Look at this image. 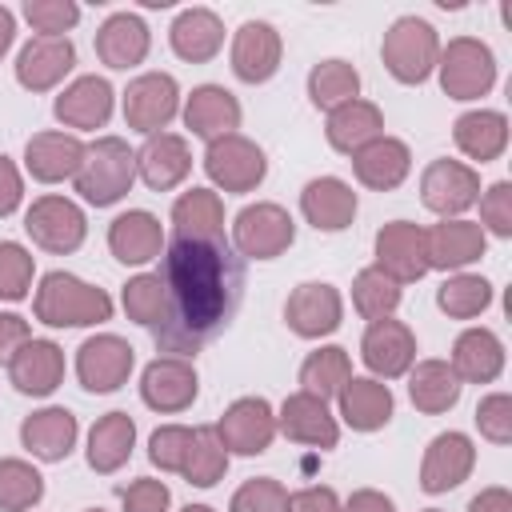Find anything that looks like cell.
I'll use <instances>...</instances> for the list:
<instances>
[{
	"mask_svg": "<svg viewBox=\"0 0 512 512\" xmlns=\"http://www.w3.org/2000/svg\"><path fill=\"white\" fill-rule=\"evenodd\" d=\"M156 276L164 284V316L152 340L180 360L212 344L244 300V260L228 240H172Z\"/></svg>",
	"mask_w": 512,
	"mask_h": 512,
	"instance_id": "6da1fadb",
	"label": "cell"
},
{
	"mask_svg": "<svg viewBox=\"0 0 512 512\" xmlns=\"http://www.w3.org/2000/svg\"><path fill=\"white\" fill-rule=\"evenodd\" d=\"M36 320L48 328H88L112 320V296L96 284H84L72 272H48L36 288Z\"/></svg>",
	"mask_w": 512,
	"mask_h": 512,
	"instance_id": "7a4b0ae2",
	"label": "cell"
},
{
	"mask_svg": "<svg viewBox=\"0 0 512 512\" xmlns=\"http://www.w3.org/2000/svg\"><path fill=\"white\" fill-rule=\"evenodd\" d=\"M72 180H76L80 200L108 208L128 196V188L136 180V152L120 136H100V140L84 144V160Z\"/></svg>",
	"mask_w": 512,
	"mask_h": 512,
	"instance_id": "3957f363",
	"label": "cell"
},
{
	"mask_svg": "<svg viewBox=\"0 0 512 512\" xmlns=\"http://www.w3.org/2000/svg\"><path fill=\"white\" fill-rule=\"evenodd\" d=\"M380 60L384 68L400 80V84H424L436 72L440 60V36L428 20L420 16H400L388 24L384 44H380Z\"/></svg>",
	"mask_w": 512,
	"mask_h": 512,
	"instance_id": "277c9868",
	"label": "cell"
},
{
	"mask_svg": "<svg viewBox=\"0 0 512 512\" xmlns=\"http://www.w3.org/2000/svg\"><path fill=\"white\" fill-rule=\"evenodd\" d=\"M436 72H440L444 96H452V100H480L496 84V56H492V48L484 40L456 36V40H448V48H440Z\"/></svg>",
	"mask_w": 512,
	"mask_h": 512,
	"instance_id": "5b68a950",
	"label": "cell"
},
{
	"mask_svg": "<svg viewBox=\"0 0 512 512\" xmlns=\"http://www.w3.org/2000/svg\"><path fill=\"white\" fill-rule=\"evenodd\" d=\"M296 240V220L288 216V208L260 200L236 212L232 220V248L240 260H276L280 252H288Z\"/></svg>",
	"mask_w": 512,
	"mask_h": 512,
	"instance_id": "8992f818",
	"label": "cell"
},
{
	"mask_svg": "<svg viewBox=\"0 0 512 512\" xmlns=\"http://www.w3.org/2000/svg\"><path fill=\"white\" fill-rule=\"evenodd\" d=\"M24 232L32 236V244H40L44 252L68 256L84 244L88 236V220L84 208L68 196H40L32 200V208L24 212Z\"/></svg>",
	"mask_w": 512,
	"mask_h": 512,
	"instance_id": "52a82bcc",
	"label": "cell"
},
{
	"mask_svg": "<svg viewBox=\"0 0 512 512\" xmlns=\"http://www.w3.org/2000/svg\"><path fill=\"white\" fill-rule=\"evenodd\" d=\"M420 200L440 220H460L480 200V172L464 160H432L420 176Z\"/></svg>",
	"mask_w": 512,
	"mask_h": 512,
	"instance_id": "ba28073f",
	"label": "cell"
},
{
	"mask_svg": "<svg viewBox=\"0 0 512 512\" xmlns=\"http://www.w3.org/2000/svg\"><path fill=\"white\" fill-rule=\"evenodd\" d=\"M204 172H208V180H212L216 188H224V192H252V188L264 180L268 160H264V152H260L256 140L232 132V136H220V140L208 144V152H204Z\"/></svg>",
	"mask_w": 512,
	"mask_h": 512,
	"instance_id": "9c48e42d",
	"label": "cell"
},
{
	"mask_svg": "<svg viewBox=\"0 0 512 512\" xmlns=\"http://www.w3.org/2000/svg\"><path fill=\"white\" fill-rule=\"evenodd\" d=\"M180 112V88L168 72H144L124 88V124L132 132H160Z\"/></svg>",
	"mask_w": 512,
	"mask_h": 512,
	"instance_id": "30bf717a",
	"label": "cell"
},
{
	"mask_svg": "<svg viewBox=\"0 0 512 512\" xmlns=\"http://www.w3.org/2000/svg\"><path fill=\"white\" fill-rule=\"evenodd\" d=\"M132 364H136V348L112 332L88 336L76 348V376L88 392H116L120 384H128Z\"/></svg>",
	"mask_w": 512,
	"mask_h": 512,
	"instance_id": "8fae6325",
	"label": "cell"
},
{
	"mask_svg": "<svg viewBox=\"0 0 512 512\" xmlns=\"http://www.w3.org/2000/svg\"><path fill=\"white\" fill-rule=\"evenodd\" d=\"M216 436L236 456H260L276 436V412L264 396H240L216 420Z\"/></svg>",
	"mask_w": 512,
	"mask_h": 512,
	"instance_id": "7c38bea8",
	"label": "cell"
},
{
	"mask_svg": "<svg viewBox=\"0 0 512 512\" xmlns=\"http://www.w3.org/2000/svg\"><path fill=\"white\" fill-rule=\"evenodd\" d=\"M388 280L412 284L428 272V248H424V228L412 220H392L376 232V264Z\"/></svg>",
	"mask_w": 512,
	"mask_h": 512,
	"instance_id": "4fadbf2b",
	"label": "cell"
},
{
	"mask_svg": "<svg viewBox=\"0 0 512 512\" xmlns=\"http://www.w3.org/2000/svg\"><path fill=\"white\" fill-rule=\"evenodd\" d=\"M284 320L296 336L304 340H320V336H332L344 320V300L332 284L324 280H308V284H296L288 304H284Z\"/></svg>",
	"mask_w": 512,
	"mask_h": 512,
	"instance_id": "5bb4252c",
	"label": "cell"
},
{
	"mask_svg": "<svg viewBox=\"0 0 512 512\" xmlns=\"http://www.w3.org/2000/svg\"><path fill=\"white\" fill-rule=\"evenodd\" d=\"M360 360L376 380H396L416 364V336L400 320H372L360 340Z\"/></svg>",
	"mask_w": 512,
	"mask_h": 512,
	"instance_id": "9a60e30c",
	"label": "cell"
},
{
	"mask_svg": "<svg viewBox=\"0 0 512 512\" xmlns=\"http://www.w3.org/2000/svg\"><path fill=\"white\" fill-rule=\"evenodd\" d=\"M196 392H200L196 368L180 356H156L140 372V400L152 412H184V408H192Z\"/></svg>",
	"mask_w": 512,
	"mask_h": 512,
	"instance_id": "2e32d148",
	"label": "cell"
},
{
	"mask_svg": "<svg viewBox=\"0 0 512 512\" xmlns=\"http://www.w3.org/2000/svg\"><path fill=\"white\" fill-rule=\"evenodd\" d=\"M280 32L268 20H244L232 36V72L244 84H264L280 68Z\"/></svg>",
	"mask_w": 512,
	"mask_h": 512,
	"instance_id": "e0dca14e",
	"label": "cell"
},
{
	"mask_svg": "<svg viewBox=\"0 0 512 512\" xmlns=\"http://www.w3.org/2000/svg\"><path fill=\"white\" fill-rule=\"evenodd\" d=\"M76 64V48L68 36H32L16 56V80L28 92L56 88Z\"/></svg>",
	"mask_w": 512,
	"mask_h": 512,
	"instance_id": "ac0fdd59",
	"label": "cell"
},
{
	"mask_svg": "<svg viewBox=\"0 0 512 512\" xmlns=\"http://www.w3.org/2000/svg\"><path fill=\"white\" fill-rule=\"evenodd\" d=\"M424 248H428V268L460 272L484 256L488 236L476 220H440L424 232Z\"/></svg>",
	"mask_w": 512,
	"mask_h": 512,
	"instance_id": "d6986e66",
	"label": "cell"
},
{
	"mask_svg": "<svg viewBox=\"0 0 512 512\" xmlns=\"http://www.w3.org/2000/svg\"><path fill=\"white\" fill-rule=\"evenodd\" d=\"M8 380L24 396H52L64 380V348L56 340H24L8 360Z\"/></svg>",
	"mask_w": 512,
	"mask_h": 512,
	"instance_id": "ffe728a7",
	"label": "cell"
},
{
	"mask_svg": "<svg viewBox=\"0 0 512 512\" xmlns=\"http://www.w3.org/2000/svg\"><path fill=\"white\" fill-rule=\"evenodd\" d=\"M276 428L292 440V444H308V448H336L340 440V424L328 412V400L308 396V392H292L280 404Z\"/></svg>",
	"mask_w": 512,
	"mask_h": 512,
	"instance_id": "44dd1931",
	"label": "cell"
},
{
	"mask_svg": "<svg viewBox=\"0 0 512 512\" xmlns=\"http://www.w3.org/2000/svg\"><path fill=\"white\" fill-rule=\"evenodd\" d=\"M472 464H476V448L464 432H440L432 436L428 452H424V464H420V488L424 492H448L456 484H464L472 476Z\"/></svg>",
	"mask_w": 512,
	"mask_h": 512,
	"instance_id": "7402d4cb",
	"label": "cell"
},
{
	"mask_svg": "<svg viewBox=\"0 0 512 512\" xmlns=\"http://www.w3.org/2000/svg\"><path fill=\"white\" fill-rule=\"evenodd\" d=\"M136 172L152 192L176 188L192 172V148L176 132H152L136 152Z\"/></svg>",
	"mask_w": 512,
	"mask_h": 512,
	"instance_id": "603a6c76",
	"label": "cell"
},
{
	"mask_svg": "<svg viewBox=\"0 0 512 512\" xmlns=\"http://www.w3.org/2000/svg\"><path fill=\"white\" fill-rule=\"evenodd\" d=\"M112 84L104 76H76L52 104L56 120L64 128H80V132H92V128H104L108 116H112Z\"/></svg>",
	"mask_w": 512,
	"mask_h": 512,
	"instance_id": "cb8c5ba5",
	"label": "cell"
},
{
	"mask_svg": "<svg viewBox=\"0 0 512 512\" xmlns=\"http://www.w3.org/2000/svg\"><path fill=\"white\" fill-rule=\"evenodd\" d=\"M184 124L200 140H220L240 128V100L220 84H200L184 100Z\"/></svg>",
	"mask_w": 512,
	"mask_h": 512,
	"instance_id": "d4e9b609",
	"label": "cell"
},
{
	"mask_svg": "<svg viewBox=\"0 0 512 512\" xmlns=\"http://www.w3.org/2000/svg\"><path fill=\"white\" fill-rule=\"evenodd\" d=\"M352 172L364 188L372 192H392L404 184V176L412 172V152L404 140L396 136H376L368 140L360 152H352Z\"/></svg>",
	"mask_w": 512,
	"mask_h": 512,
	"instance_id": "484cf974",
	"label": "cell"
},
{
	"mask_svg": "<svg viewBox=\"0 0 512 512\" xmlns=\"http://www.w3.org/2000/svg\"><path fill=\"white\" fill-rule=\"evenodd\" d=\"M300 212L316 232H344L356 220V192L340 176H316L300 192Z\"/></svg>",
	"mask_w": 512,
	"mask_h": 512,
	"instance_id": "4316f807",
	"label": "cell"
},
{
	"mask_svg": "<svg viewBox=\"0 0 512 512\" xmlns=\"http://www.w3.org/2000/svg\"><path fill=\"white\" fill-rule=\"evenodd\" d=\"M148 48H152L148 24H144L136 12H112V16L96 28V56H100V64H108V68H116V72L144 64Z\"/></svg>",
	"mask_w": 512,
	"mask_h": 512,
	"instance_id": "83f0119b",
	"label": "cell"
},
{
	"mask_svg": "<svg viewBox=\"0 0 512 512\" xmlns=\"http://www.w3.org/2000/svg\"><path fill=\"white\" fill-rule=\"evenodd\" d=\"M80 160H84V144L72 132H36L24 144V168L40 184L72 180L80 172Z\"/></svg>",
	"mask_w": 512,
	"mask_h": 512,
	"instance_id": "f1b7e54d",
	"label": "cell"
},
{
	"mask_svg": "<svg viewBox=\"0 0 512 512\" xmlns=\"http://www.w3.org/2000/svg\"><path fill=\"white\" fill-rule=\"evenodd\" d=\"M108 248L120 264H148L164 252V228L152 212L128 208L108 224Z\"/></svg>",
	"mask_w": 512,
	"mask_h": 512,
	"instance_id": "f546056e",
	"label": "cell"
},
{
	"mask_svg": "<svg viewBox=\"0 0 512 512\" xmlns=\"http://www.w3.org/2000/svg\"><path fill=\"white\" fill-rule=\"evenodd\" d=\"M448 364L460 384H492L504 372V344L492 328H464L452 344Z\"/></svg>",
	"mask_w": 512,
	"mask_h": 512,
	"instance_id": "4dcf8cb0",
	"label": "cell"
},
{
	"mask_svg": "<svg viewBox=\"0 0 512 512\" xmlns=\"http://www.w3.org/2000/svg\"><path fill=\"white\" fill-rule=\"evenodd\" d=\"M336 400H340V416H344V424L352 432H376V428H384L392 420V408H396L388 384L376 380V376H348V384L340 388Z\"/></svg>",
	"mask_w": 512,
	"mask_h": 512,
	"instance_id": "1f68e13d",
	"label": "cell"
},
{
	"mask_svg": "<svg viewBox=\"0 0 512 512\" xmlns=\"http://www.w3.org/2000/svg\"><path fill=\"white\" fill-rule=\"evenodd\" d=\"M76 436H80V424L68 408H40L32 416H24L20 424V444L36 456V460H64L72 448H76Z\"/></svg>",
	"mask_w": 512,
	"mask_h": 512,
	"instance_id": "d6a6232c",
	"label": "cell"
},
{
	"mask_svg": "<svg viewBox=\"0 0 512 512\" xmlns=\"http://www.w3.org/2000/svg\"><path fill=\"white\" fill-rule=\"evenodd\" d=\"M168 44L180 60L208 64L224 48V24L212 8H184L168 28Z\"/></svg>",
	"mask_w": 512,
	"mask_h": 512,
	"instance_id": "836d02e7",
	"label": "cell"
},
{
	"mask_svg": "<svg viewBox=\"0 0 512 512\" xmlns=\"http://www.w3.org/2000/svg\"><path fill=\"white\" fill-rule=\"evenodd\" d=\"M452 140L468 160L488 164V160L504 156V148H508V116L496 108H472V112L456 116Z\"/></svg>",
	"mask_w": 512,
	"mask_h": 512,
	"instance_id": "e575fe53",
	"label": "cell"
},
{
	"mask_svg": "<svg viewBox=\"0 0 512 512\" xmlns=\"http://www.w3.org/2000/svg\"><path fill=\"white\" fill-rule=\"evenodd\" d=\"M324 136H328V144H332L336 152L352 156V152H360L368 140L384 136V112H380L372 100H360V96H356V100H348V104H340V108L328 112Z\"/></svg>",
	"mask_w": 512,
	"mask_h": 512,
	"instance_id": "d590c367",
	"label": "cell"
},
{
	"mask_svg": "<svg viewBox=\"0 0 512 512\" xmlns=\"http://www.w3.org/2000/svg\"><path fill=\"white\" fill-rule=\"evenodd\" d=\"M132 444H136V420L128 412H104L88 432V468L104 476L124 468Z\"/></svg>",
	"mask_w": 512,
	"mask_h": 512,
	"instance_id": "8d00e7d4",
	"label": "cell"
},
{
	"mask_svg": "<svg viewBox=\"0 0 512 512\" xmlns=\"http://www.w3.org/2000/svg\"><path fill=\"white\" fill-rule=\"evenodd\" d=\"M176 240H224V204L212 188H188L172 204Z\"/></svg>",
	"mask_w": 512,
	"mask_h": 512,
	"instance_id": "74e56055",
	"label": "cell"
},
{
	"mask_svg": "<svg viewBox=\"0 0 512 512\" xmlns=\"http://www.w3.org/2000/svg\"><path fill=\"white\" fill-rule=\"evenodd\" d=\"M460 380L452 372L448 360H416L408 368V400L424 412V416H440L460 400Z\"/></svg>",
	"mask_w": 512,
	"mask_h": 512,
	"instance_id": "f35d334b",
	"label": "cell"
},
{
	"mask_svg": "<svg viewBox=\"0 0 512 512\" xmlns=\"http://www.w3.org/2000/svg\"><path fill=\"white\" fill-rule=\"evenodd\" d=\"M348 376H352L348 352L340 344H328V348L308 352V360L300 364V384H304L300 392L320 396V400H332V396H340V388L348 384Z\"/></svg>",
	"mask_w": 512,
	"mask_h": 512,
	"instance_id": "ab89813d",
	"label": "cell"
},
{
	"mask_svg": "<svg viewBox=\"0 0 512 512\" xmlns=\"http://www.w3.org/2000/svg\"><path fill=\"white\" fill-rule=\"evenodd\" d=\"M224 472H228V448L220 444L216 424L192 428V448H188V456H184L180 476H184L188 484H196V488H212L216 480H224Z\"/></svg>",
	"mask_w": 512,
	"mask_h": 512,
	"instance_id": "60d3db41",
	"label": "cell"
},
{
	"mask_svg": "<svg viewBox=\"0 0 512 512\" xmlns=\"http://www.w3.org/2000/svg\"><path fill=\"white\" fill-rule=\"evenodd\" d=\"M360 96V72L348 64V60H320L312 72H308V100L324 112L348 104Z\"/></svg>",
	"mask_w": 512,
	"mask_h": 512,
	"instance_id": "b9f144b4",
	"label": "cell"
},
{
	"mask_svg": "<svg viewBox=\"0 0 512 512\" xmlns=\"http://www.w3.org/2000/svg\"><path fill=\"white\" fill-rule=\"evenodd\" d=\"M436 304L452 320H472L492 304V284L476 272H456L436 288Z\"/></svg>",
	"mask_w": 512,
	"mask_h": 512,
	"instance_id": "7bdbcfd3",
	"label": "cell"
},
{
	"mask_svg": "<svg viewBox=\"0 0 512 512\" xmlns=\"http://www.w3.org/2000/svg\"><path fill=\"white\" fill-rule=\"evenodd\" d=\"M44 500V476L28 460H0V512H28Z\"/></svg>",
	"mask_w": 512,
	"mask_h": 512,
	"instance_id": "ee69618b",
	"label": "cell"
},
{
	"mask_svg": "<svg viewBox=\"0 0 512 512\" xmlns=\"http://www.w3.org/2000/svg\"><path fill=\"white\" fill-rule=\"evenodd\" d=\"M352 304L364 320H388L400 308V284L388 280L380 268H360L352 280Z\"/></svg>",
	"mask_w": 512,
	"mask_h": 512,
	"instance_id": "f6af8a7d",
	"label": "cell"
},
{
	"mask_svg": "<svg viewBox=\"0 0 512 512\" xmlns=\"http://www.w3.org/2000/svg\"><path fill=\"white\" fill-rule=\"evenodd\" d=\"M120 300H124L128 320H136V324H144V328H156L160 316H164V284H160L156 272H140V276H132V280L124 284Z\"/></svg>",
	"mask_w": 512,
	"mask_h": 512,
	"instance_id": "bcb514c9",
	"label": "cell"
},
{
	"mask_svg": "<svg viewBox=\"0 0 512 512\" xmlns=\"http://www.w3.org/2000/svg\"><path fill=\"white\" fill-rule=\"evenodd\" d=\"M32 252L16 240H0V300H24L32 288Z\"/></svg>",
	"mask_w": 512,
	"mask_h": 512,
	"instance_id": "7dc6e473",
	"label": "cell"
},
{
	"mask_svg": "<svg viewBox=\"0 0 512 512\" xmlns=\"http://www.w3.org/2000/svg\"><path fill=\"white\" fill-rule=\"evenodd\" d=\"M228 512H288V488L280 480H272V476L244 480L232 492Z\"/></svg>",
	"mask_w": 512,
	"mask_h": 512,
	"instance_id": "c3c4849f",
	"label": "cell"
},
{
	"mask_svg": "<svg viewBox=\"0 0 512 512\" xmlns=\"http://www.w3.org/2000/svg\"><path fill=\"white\" fill-rule=\"evenodd\" d=\"M24 20L40 36H64L80 20V4L72 0H24Z\"/></svg>",
	"mask_w": 512,
	"mask_h": 512,
	"instance_id": "681fc988",
	"label": "cell"
},
{
	"mask_svg": "<svg viewBox=\"0 0 512 512\" xmlns=\"http://www.w3.org/2000/svg\"><path fill=\"white\" fill-rule=\"evenodd\" d=\"M188 448H192V428H184V424H164V428H156L152 440H148V460H152L160 472H180Z\"/></svg>",
	"mask_w": 512,
	"mask_h": 512,
	"instance_id": "f907efd6",
	"label": "cell"
},
{
	"mask_svg": "<svg viewBox=\"0 0 512 512\" xmlns=\"http://www.w3.org/2000/svg\"><path fill=\"white\" fill-rule=\"evenodd\" d=\"M476 428L492 444H512V396L508 392H488L476 404Z\"/></svg>",
	"mask_w": 512,
	"mask_h": 512,
	"instance_id": "816d5d0a",
	"label": "cell"
},
{
	"mask_svg": "<svg viewBox=\"0 0 512 512\" xmlns=\"http://www.w3.org/2000/svg\"><path fill=\"white\" fill-rule=\"evenodd\" d=\"M480 228H488L492 236H512V184L508 180H496L484 196H480Z\"/></svg>",
	"mask_w": 512,
	"mask_h": 512,
	"instance_id": "f5cc1de1",
	"label": "cell"
},
{
	"mask_svg": "<svg viewBox=\"0 0 512 512\" xmlns=\"http://www.w3.org/2000/svg\"><path fill=\"white\" fill-rule=\"evenodd\" d=\"M120 504H124V512H168L172 492H168L164 480L140 476V480H132L128 488H120Z\"/></svg>",
	"mask_w": 512,
	"mask_h": 512,
	"instance_id": "db71d44e",
	"label": "cell"
},
{
	"mask_svg": "<svg viewBox=\"0 0 512 512\" xmlns=\"http://www.w3.org/2000/svg\"><path fill=\"white\" fill-rule=\"evenodd\" d=\"M288 512H344V504L328 484H308L288 496Z\"/></svg>",
	"mask_w": 512,
	"mask_h": 512,
	"instance_id": "11a10c76",
	"label": "cell"
},
{
	"mask_svg": "<svg viewBox=\"0 0 512 512\" xmlns=\"http://www.w3.org/2000/svg\"><path fill=\"white\" fill-rule=\"evenodd\" d=\"M24 340H32L28 320L20 312H0V364H8Z\"/></svg>",
	"mask_w": 512,
	"mask_h": 512,
	"instance_id": "9f6ffc18",
	"label": "cell"
},
{
	"mask_svg": "<svg viewBox=\"0 0 512 512\" xmlns=\"http://www.w3.org/2000/svg\"><path fill=\"white\" fill-rule=\"evenodd\" d=\"M24 200V180H20V168L0 152V216H12Z\"/></svg>",
	"mask_w": 512,
	"mask_h": 512,
	"instance_id": "6f0895ef",
	"label": "cell"
},
{
	"mask_svg": "<svg viewBox=\"0 0 512 512\" xmlns=\"http://www.w3.org/2000/svg\"><path fill=\"white\" fill-rule=\"evenodd\" d=\"M468 512H512V492L492 484V488H480L472 500H468Z\"/></svg>",
	"mask_w": 512,
	"mask_h": 512,
	"instance_id": "680465c9",
	"label": "cell"
},
{
	"mask_svg": "<svg viewBox=\"0 0 512 512\" xmlns=\"http://www.w3.org/2000/svg\"><path fill=\"white\" fill-rule=\"evenodd\" d=\"M344 512H396V504L376 488H356L344 504Z\"/></svg>",
	"mask_w": 512,
	"mask_h": 512,
	"instance_id": "91938a15",
	"label": "cell"
},
{
	"mask_svg": "<svg viewBox=\"0 0 512 512\" xmlns=\"http://www.w3.org/2000/svg\"><path fill=\"white\" fill-rule=\"evenodd\" d=\"M12 40H16V16H12V8L0 4V60H4V52L12 48Z\"/></svg>",
	"mask_w": 512,
	"mask_h": 512,
	"instance_id": "94428289",
	"label": "cell"
},
{
	"mask_svg": "<svg viewBox=\"0 0 512 512\" xmlns=\"http://www.w3.org/2000/svg\"><path fill=\"white\" fill-rule=\"evenodd\" d=\"M180 512H216V508H208V504H188V508H180Z\"/></svg>",
	"mask_w": 512,
	"mask_h": 512,
	"instance_id": "6125c7cd",
	"label": "cell"
},
{
	"mask_svg": "<svg viewBox=\"0 0 512 512\" xmlns=\"http://www.w3.org/2000/svg\"><path fill=\"white\" fill-rule=\"evenodd\" d=\"M424 512H440V508H424Z\"/></svg>",
	"mask_w": 512,
	"mask_h": 512,
	"instance_id": "be15d7a7",
	"label": "cell"
},
{
	"mask_svg": "<svg viewBox=\"0 0 512 512\" xmlns=\"http://www.w3.org/2000/svg\"><path fill=\"white\" fill-rule=\"evenodd\" d=\"M88 512H104V508H88Z\"/></svg>",
	"mask_w": 512,
	"mask_h": 512,
	"instance_id": "e7e4bbea",
	"label": "cell"
}]
</instances>
